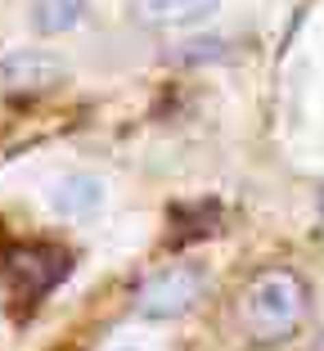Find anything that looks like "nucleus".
I'll return each mask as SVG.
<instances>
[{
  "instance_id": "20e7f679",
  "label": "nucleus",
  "mask_w": 324,
  "mask_h": 351,
  "mask_svg": "<svg viewBox=\"0 0 324 351\" xmlns=\"http://www.w3.org/2000/svg\"><path fill=\"white\" fill-rule=\"evenodd\" d=\"M63 82H68V68L50 50H14L0 59V95L32 99V95H50Z\"/></svg>"
},
{
  "instance_id": "39448f33",
  "label": "nucleus",
  "mask_w": 324,
  "mask_h": 351,
  "mask_svg": "<svg viewBox=\"0 0 324 351\" xmlns=\"http://www.w3.org/2000/svg\"><path fill=\"white\" fill-rule=\"evenodd\" d=\"M99 198H104V185L95 176H63L54 185V207L63 217H86V212L99 207Z\"/></svg>"
},
{
  "instance_id": "0eeeda50",
  "label": "nucleus",
  "mask_w": 324,
  "mask_h": 351,
  "mask_svg": "<svg viewBox=\"0 0 324 351\" xmlns=\"http://www.w3.org/2000/svg\"><path fill=\"white\" fill-rule=\"evenodd\" d=\"M82 10H86V0H36V5H32V23H36V32H45V36H59V32L77 27Z\"/></svg>"
},
{
  "instance_id": "7ed1b4c3",
  "label": "nucleus",
  "mask_w": 324,
  "mask_h": 351,
  "mask_svg": "<svg viewBox=\"0 0 324 351\" xmlns=\"http://www.w3.org/2000/svg\"><path fill=\"white\" fill-rule=\"evenodd\" d=\"M199 298H203V275L199 270L194 266H171V270L153 275L145 289H140L136 311L145 320H176V315H185Z\"/></svg>"
},
{
  "instance_id": "f257e3e1",
  "label": "nucleus",
  "mask_w": 324,
  "mask_h": 351,
  "mask_svg": "<svg viewBox=\"0 0 324 351\" xmlns=\"http://www.w3.org/2000/svg\"><path fill=\"white\" fill-rule=\"evenodd\" d=\"M306 311H311V298H306L302 275L297 270H284V266H271V270L248 279L243 302H239V320H243L252 342L275 347V342L293 338L302 329Z\"/></svg>"
},
{
  "instance_id": "423d86ee",
  "label": "nucleus",
  "mask_w": 324,
  "mask_h": 351,
  "mask_svg": "<svg viewBox=\"0 0 324 351\" xmlns=\"http://www.w3.org/2000/svg\"><path fill=\"white\" fill-rule=\"evenodd\" d=\"M136 10H140V19H149V23H199V19H208L212 10H216V0H136Z\"/></svg>"
},
{
  "instance_id": "f03ea898",
  "label": "nucleus",
  "mask_w": 324,
  "mask_h": 351,
  "mask_svg": "<svg viewBox=\"0 0 324 351\" xmlns=\"http://www.w3.org/2000/svg\"><path fill=\"white\" fill-rule=\"evenodd\" d=\"M68 270H73V257L54 243H10L0 252V275L23 302H41Z\"/></svg>"
}]
</instances>
